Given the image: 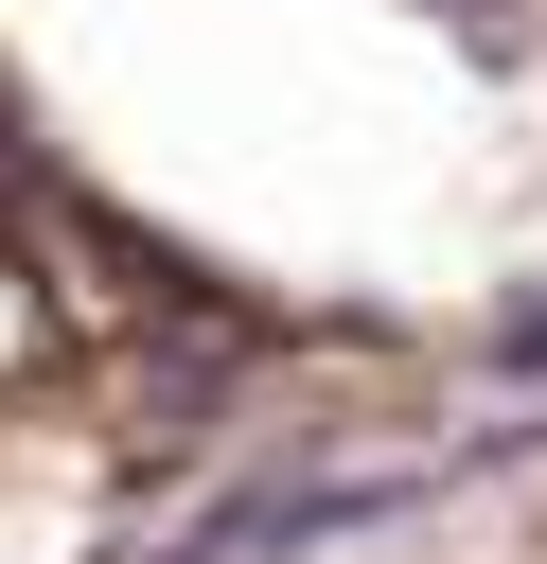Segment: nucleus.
I'll list each match as a JSON object with an SVG mask.
<instances>
[{
	"label": "nucleus",
	"mask_w": 547,
	"mask_h": 564,
	"mask_svg": "<svg viewBox=\"0 0 547 564\" xmlns=\"http://www.w3.org/2000/svg\"><path fill=\"white\" fill-rule=\"evenodd\" d=\"M494 370H547V282H529V300L494 317Z\"/></svg>",
	"instance_id": "1"
}]
</instances>
